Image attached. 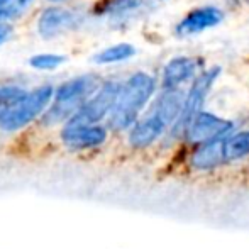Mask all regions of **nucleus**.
Instances as JSON below:
<instances>
[{"label":"nucleus","instance_id":"obj_1","mask_svg":"<svg viewBox=\"0 0 249 249\" xmlns=\"http://www.w3.org/2000/svg\"><path fill=\"white\" fill-rule=\"evenodd\" d=\"M154 93V78L148 73H136L121 87L117 102L108 117V127L114 131L131 129L138 115Z\"/></svg>","mask_w":249,"mask_h":249},{"label":"nucleus","instance_id":"obj_2","mask_svg":"<svg viewBox=\"0 0 249 249\" xmlns=\"http://www.w3.org/2000/svg\"><path fill=\"white\" fill-rule=\"evenodd\" d=\"M99 90V80L93 75H85L63 83L53 97V104L43 114L44 125H56L68 122L78 108Z\"/></svg>","mask_w":249,"mask_h":249},{"label":"nucleus","instance_id":"obj_3","mask_svg":"<svg viewBox=\"0 0 249 249\" xmlns=\"http://www.w3.org/2000/svg\"><path fill=\"white\" fill-rule=\"evenodd\" d=\"M53 97L54 89L51 85H43L33 92H27L22 99L0 112V129L5 132H16L29 125L34 119L46 112Z\"/></svg>","mask_w":249,"mask_h":249},{"label":"nucleus","instance_id":"obj_4","mask_svg":"<svg viewBox=\"0 0 249 249\" xmlns=\"http://www.w3.org/2000/svg\"><path fill=\"white\" fill-rule=\"evenodd\" d=\"M119 83H105L102 85L82 107L78 108L75 115L70 119L66 124H97L104 117L110 115L115 102H117L119 92H121Z\"/></svg>","mask_w":249,"mask_h":249},{"label":"nucleus","instance_id":"obj_5","mask_svg":"<svg viewBox=\"0 0 249 249\" xmlns=\"http://www.w3.org/2000/svg\"><path fill=\"white\" fill-rule=\"evenodd\" d=\"M234 124L222 117L210 114V112L200 110L185 127V136L192 144H203V142L213 141V139L226 138L232 131Z\"/></svg>","mask_w":249,"mask_h":249},{"label":"nucleus","instance_id":"obj_6","mask_svg":"<svg viewBox=\"0 0 249 249\" xmlns=\"http://www.w3.org/2000/svg\"><path fill=\"white\" fill-rule=\"evenodd\" d=\"M220 75V68L219 66H213L210 70H205L200 76H197L192 85L188 95L185 97V105L183 110H181L178 121L175 122V131H185V127L188 125V122L202 110V105L205 102V97L209 95L210 89H212L213 82L217 80V76Z\"/></svg>","mask_w":249,"mask_h":249},{"label":"nucleus","instance_id":"obj_7","mask_svg":"<svg viewBox=\"0 0 249 249\" xmlns=\"http://www.w3.org/2000/svg\"><path fill=\"white\" fill-rule=\"evenodd\" d=\"M61 141L73 151L93 149L107 141V129L99 124H65Z\"/></svg>","mask_w":249,"mask_h":249},{"label":"nucleus","instance_id":"obj_8","mask_svg":"<svg viewBox=\"0 0 249 249\" xmlns=\"http://www.w3.org/2000/svg\"><path fill=\"white\" fill-rule=\"evenodd\" d=\"M166 127H170V125L156 112L151 110L149 115L138 121L131 127V131H129V144L136 149L148 148L158 138H161V134L166 131Z\"/></svg>","mask_w":249,"mask_h":249},{"label":"nucleus","instance_id":"obj_9","mask_svg":"<svg viewBox=\"0 0 249 249\" xmlns=\"http://www.w3.org/2000/svg\"><path fill=\"white\" fill-rule=\"evenodd\" d=\"M76 24V17L71 10L63 9V7H50L39 17L37 29L39 34L46 39L59 36L68 29H73Z\"/></svg>","mask_w":249,"mask_h":249},{"label":"nucleus","instance_id":"obj_10","mask_svg":"<svg viewBox=\"0 0 249 249\" xmlns=\"http://www.w3.org/2000/svg\"><path fill=\"white\" fill-rule=\"evenodd\" d=\"M224 14L217 7H202V9H195L178 24L177 33L180 36H192V34L202 33L205 29L217 26L222 20Z\"/></svg>","mask_w":249,"mask_h":249},{"label":"nucleus","instance_id":"obj_11","mask_svg":"<svg viewBox=\"0 0 249 249\" xmlns=\"http://www.w3.org/2000/svg\"><path fill=\"white\" fill-rule=\"evenodd\" d=\"M227 161L226 158V138L213 139V141L198 144L197 151L192 156V164L194 168L202 171H209Z\"/></svg>","mask_w":249,"mask_h":249},{"label":"nucleus","instance_id":"obj_12","mask_svg":"<svg viewBox=\"0 0 249 249\" xmlns=\"http://www.w3.org/2000/svg\"><path fill=\"white\" fill-rule=\"evenodd\" d=\"M197 65V59L188 58V56L173 58L163 70V87L164 89H177L178 85L194 76Z\"/></svg>","mask_w":249,"mask_h":249},{"label":"nucleus","instance_id":"obj_13","mask_svg":"<svg viewBox=\"0 0 249 249\" xmlns=\"http://www.w3.org/2000/svg\"><path fill=\"white\" fill-rule=\"evenodd\" d=\"M134 46L129 43H119L114 46L107 48V50L100 51L99 54L93 56V61L99 63V65H110V63H119L125 61V59L132 58L134 56Z\"/></svg>","mask_w":249,"mask_h":249},{"label":"nucleus","instance_id":"obj_14","mask_svg":"<svg viewBox=\"0 0 249 249\" xmlns=\"http://www.w3.org/2000/svg\"><path fill=\"white\" fill-rule=\"evenodd\" d=\"M249 156V131L237 132L226 138V158L227 161L241 160Z\"/></svg>","mask_w":249,"mask_h":249},{"label":"nucleus","instance_id":"obj_15","mask_svg":"<svg viewBox=\"0 0 249 249\" xmlns=\"http://www.w3.org/2000/svg\"><path fill=\"white\" fill-rule=\"evenodd\" d=\"M65 59L66 58L63 54H36L29 59V63L33 68L50 71V70H56L59 65H63Z\"/></svg>","mask_w":249,"mask_h":249},{"label":"nucleus","instance_id":"obj_16","mask_svg":"<svg viewBox=\"0 0 249 249\" xmlns=\"http://www.w3.org/2000/svg\"><path fill=\"white\" fill-rule=\"evenodd\" d=\"M10 33H12V27L5 22H0V44H2L3 41L10 36Z\"/></svg>","mask_w":249,"mask_h":249},{"label":"nucleus","instance_id":"obj_17","mask_svg":"<svg viewBox=\"0 0 249 249\" xmlns=\"http://www.w3.org/2000/svg\"><path fill=\"white\" fill-rule=\"evenodd\" d=\"M5 2H10V0H5Z\"/></svg>","mask_w":249,"mask_h":249},{"label":"nucleus","instance_id":"obj_18","mask_svg":"<svg viewBox=\"0 0 249 249\" xmlns=\"http://www.w3.org/2000/svg\"><path fill=\"white\" fill-rule=\"evenodd\" d=\"M248 2H249V0H248Z\"/></svg>","mask_w":249,"mask_h":249}]
</instances>
